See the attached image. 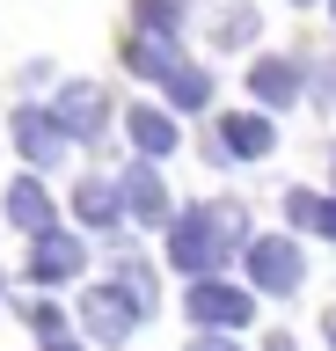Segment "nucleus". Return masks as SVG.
I'll return each instance as SVG.
<instances>
[{"instance_id":"1","label":"nucleus","mask_w":336,"mask_h":351,"mask_svg":"<svg viewBox=\"0 0 336 351\" xmlns=\"http://www.w3.org/2000/svg\"><path fill=\"white\" fill-rule=\"evenodd\" d=\"M242 234H248V213H242V205H227V197L190 205V213L168 227V263L205 285V278H220V263L242 256Z\"/></svg>"},{"instance_id":"2","label":"nucleus","mask_w":336,"mask_h":351,"mask_svg":"<svg viewBox=\"0 0 336 351\" xmlns=\"http://www.w3.org/2000/svg\"><path fill=\"white\" fill-rule=\"evenodd\" d=\"M300 278H307V256H300V241L292 234H256L248 241V293H300Z\"/></svg>"},{"instance_id":"3","label":"nucleus","mask_w":336,"mask_h":351,"mask_svg":"<svg viewBox=\"0 0 336 351\" xmlns=\"http://www.w3.org/2000/svg\"><path fill=\"white\" fill-rule=\"evenodd\" d=\"M183 315L205 329V337H227V329H248V315H256V293H242V285L227 278H205L183 293Z\"/></svg>"},{"instance_id":"4","label":"nucleus","mask_w":336,"mask_h":351,"mask_svg":"<svg viewBox=\"0 0 336 351\" xmlns=\"http://www.w3.org/2000/svg\"><path fill=\"white\" fill-rule=\"evenodd\" d=\"M139 315H146V307L125 300V285H88V293H81V322H88L95 344H125L139 329Z\"/></svg>"},{"instance_id":"5","label":"nucleus","mask_w":336,"mask_h":351,"mask_svg":"<svg viewBox=\"0 0 336 351\" xmlns=\"http://www.w3.org/2000/svg\"><path fill=\"white\" fill-rule=\"evenodd\" d=\"M8 132H15V147H23V161H29V169H59V161H66V125H59L51 110L23 103L15 117H8Z\"/></svg>"},{"instance_id":"6","label":"nucleus","mask_w":336,"mask_h":351,"mask_svg":"<svg viewBox=\"0 0 336 351\" xmlns=\"http://www.w3.org/2000/svg\"><path fill=\"white\" fill-rule=\"evenodd\" d=\"M51 117L66 125V139H103V125H110V88L103 81H66L59 103H51Z\"/></svg>"},{"instance_id":"7","label":"nucleus","mask_w":336,"mask_h":351,"mask_svg":"<svg viewBox=\"0 0 336 351\" xmlns=\"http://www.w3.org/2000/svg\"><path fill=\"white\" fill-rule=\"evenodd\" d=\"M81 271H88V241L81 234H44L37 256H29V278L37 285H66V278H81Z\"/></svg>"},{"instance_id":"8","label":"nucleus","mask_w":336,"mask_h":351,"mask_svg":"<svg viewBox=\"0 0 336 351\" xmlns=\"http://www.w3.org/2000/svg\"><path fill=\"white\" fill-rule=\"evenodd\" d=\"M125 132H132V147L146 154V161H161V154L183 147V125L168 117V110H154V103H132V110H125Z\"/></svg>"},{"instance_id":"9","label":"nucleus","mask_w":336,"mask_h":351,"mask_svg":"<svg viewBox=\"0 0 336 351\" xmlns=\"http://www.w3.org/2000/svg\"><path fill=\"white\" fill-rule=\"evenodd\" d=\"M8 219H15V227H23V234H59V213H51V197H44V183H37V176H15V183H8Z\"/></svg>"},{"instance_id":"10","label":"nucleus","mask_w":336,"mask_h":351,"mask_svg":"<svg viewBox=\"0 0 336 351\" xmlns=\"http://www.w3.org/2000/svg\"><path fill=\"white\" fill-rule=\"evenodd\" d=\"M248 95L270 103V110L300 103V59H256V66H248Z\"/></svg>"},{"instance_id":"11","label":"nucleus","mask_w":336,"mask_h":351,"mask_svg":"<svg viewBox=\"0 0 336 351\" xmlns=\"http://www.w3.org/2000/svg\"><path fill=\"white\" fill-rule=\"evenodd\" d=\"M117 191H125V213L132 219H168V191H161L154 161H132V169L117 176Z\"/></svg>"},{"instance_id":"12","label":"nucleus","mask_w":336,"mask_h":351,"mask_svg":"<svg viewBox=\"0 0 336 351\" xmlns=\"http://www.w3.org/2000/svg\"><path fill=\"white\" fill-rule=\"evenodd\" d=\"M278 147V132H270V117H220V154H242V161H263V154Z\"/></svg>"},{"instance_id":"13","label":"nucleus","mask_w":336,"mask_h":351,"mask_svg":"<svg viewBox=\"0 0 336 351\" xmlns=\"http://www.w3.org/2000/svg\"><path fill=\"white\" fill-rule=\"evenodd\" d=\"M73 213H81V227H95V234H103V227H117V219H125V191H117V183H103V176H88V183L73 191Z\"/></svg>"},{"instance_id":"14","label":"nucleus","mask_w":336,"mask_h":351,"mask_svg":"<svg viewBox=\"0 0 336 351\" xmlns=\"http://www.w3.org/2000/svg\"><path fill=\"white\" fill-rule=\"evenodd\" d=\"M125 66H132L139 81H168V73H176V44L168 37H125Z\"/></svg>"},{"instance_id":"15","label":"nucleus","mask_w":336,"mask_h":351,"mask_svg":"<svg viewBox=\"0 0 336 351\" xmlns=\"http://www.w3.org/2000/svg\"><path fill=\"white\" fill-rule=\"evenodd\" d=\"M285 219L300 234H329L336 241V197H322V191H285Z\"/></svg>"},{"instance_id":"16","label":"nucleus","mask_w":336,"mask_h":351,"mask_svg":"<svg viewBox=\"0 0 336 351\" xmlns=\"http://www.w3.org/2000/svg\"><path fill=\"white\" fill-rule=\"evenodd\" d=\"M132 29L139 37H183V0H132Z\"/></svg>"},{"instance_id":"17","label":"nucleus","mask_w":336,"mask_h":351,"mask_svg":"<svg viewBox=\"0 0 336 351\" xmlns=\"http://www.w3.org/2000/svg\"><path fill=\"white\" fill-rule=\"evenodd\" d=\"M168 103H176V110H205V103H212V73L176 66V73H168Z\"/></svg>"},{"instance_id":"18","label":"nucleus","mask_w":336,"mask_h":351,"mask_svg":"<svg viewBox=\"0 0 336 351\" xmlns=\"http://www.w3.org/2000/svg\"><path fill=\"white\" fill-rule=\"evenodd\" d=\"M212 37H220V51H234V44H248V37H256V8H227Z\"/></svg>"},{"instance_id":"19","label":"nucleus","mask_w":336,"mask_h":351,"mask_svg":"<svg viewBox=\"0 0 336 351\" xmlns=\"http://www.w3.org/2000/svg\"><path fill=\"white\" fill-rule=\"evenodd\" d=\"M29 329H37V337H51V344H66V337H59V329H66V315H59L51 300H37V307H29Z\"/></svg>"},{"instance_id":"20","label":"nucleus","mask_w":336,"mask_h":351,"mask_svg":"<svg viewBox=\"0 0 336 351\" xmlns=\"http://www.w3.org/2000/svg\"><path fill=\"white\" fill-rule=\"evenodd\" d=\"M190 351H242V344H234V337H198Z\"/></svg>"},{"instance_id":"21","label":"nucleus","mask_w":336,"mask_h":351,"mask_svg":"<svg viewBox=\"0 0 336 351\" xmlns=\"http://www.w3.org/2000/svg\"><path fill=\"white\" fill-rule=\"evenodd\" d=\"M51 351H81V344H51Z\"/></svg>"},{"instance_id":"22","label":"nucleus","mask_w":336,"mask_h":351,"mask_svg":"<svg viewBox=\"0 0 336 351\" xmlns=\"http://www.w3.org/2000/svg\"><path fill=\"white\" fill-rule=\"evenodd\" d=\"M329 95H336V66H329Z\"/></svg>"},{"instance_id":"23","label":"nucleus","mask_w":336,"mask_h":351,"mask_svg":"<svg viewBox=\"0 0 336 351\" xmlns=\"http://www.w3.org/2000/svg\"><path fill=\"white\" fill-rule=\"evenodd\" d=\"M329 337H336V315H329Z\"/></svg>"},{"instance_id":"24","label":"nucleus","mask_w":336,"mask_h":351,"mask_svg":"<svg viewBox=\"0 0 336 351\" xmlns=\"http://www.w3.org/2000/svg\"><path fill=\"white\" fill-rule=\"evenodd\" d=\"M329 15H336V0H329Z\"/></svg>"},{"instance_id":"25","label":"nucleus","mask_w":336,"mask_h":351,"mask_svg":"<svg viewBox=\"0 0 336 351\" xmlns=\"http://www.w3.org/2000/svg\"><path fill=\"white\" fill-rule=\"evenodd\" d=\"M300 8H307V0H300Z\"/></svg>"}]
</instances>
